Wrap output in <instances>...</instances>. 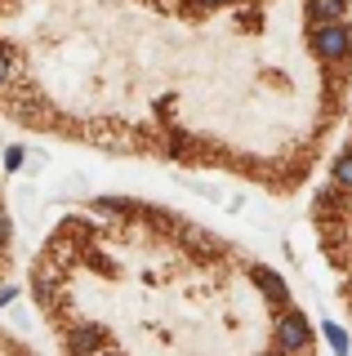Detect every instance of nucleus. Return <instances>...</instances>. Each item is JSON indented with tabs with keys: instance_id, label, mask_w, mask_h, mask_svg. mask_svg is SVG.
I'll list each match as a JSON object with an SVG mask.
<instances>
[{
	"instance_id": "nucleus-1",
	"label": "nucleus",
	"mask_w": 352,
	"mask_h": 356,
	"mask_svg": "<svg viewBox=\"0 0 352 356\" xmlns=\"http://www.w3.org/2000/svg\"><path fill=\"white\" fill-rule=\"evenodd\" d=\"M307 44L326 67H344L352 63V22L348 18H330V22H312Z\"/></svg>"
},
{
	"instance_id": "nucleus-2",
	"label": "nucleus",
	"mask_w": 352,
	"mask_h": 356,
	"mask_svg": "<svg viewBox=\"0 0 352 356\" xmlns=\"http://www.w3.org/2000/svg\"><path fill=\"white\" fill-rule=\"evenodd\" d=\"M272 343H277V352H307V348H317V330H312V321L290 303V307H281V316H277Z\"/></svg>"
},
{
	"instance_id": "nucleus-3",
	"label": "nucleus",
	"mask_w": 352,
	"mask_h": 356,
	"mask_svg": "<svg viewBox=\"0 0 352 356\" xmlns=\"http://www.w3.org/2000/svg\"><path fill=\"white\" fill-rule=\"evenodd\" d=\"M250 281H255V289L263 298H268V307H290V285H285V276L277 272V267H263V263H255L250 267Z\"/></svg>"
},
{
	"instance_id": "nucleus-4",
	"label": "nucleus",
	"mask_w": 352,
	"mask_h": 356,
	"mask_svg": "<svg viewBox=\"0 0 352 356\" xmlns=\"http://www.w3.org/2000/svg\"><path fill=\"white\" fill-rule=\"evenodd\" d=\"M67 348L72 352H94V348H112L103 325H81V330H67Z\"/></svg>"
},
{
	"instance_id": "nucleus-5",
	"label": "nucleus",
	"mask_w": 352,
	"mask_h": 356,
	"mask_svg": "<svg viewBox=\"0 0 352 356\" xmlns=\"http://www.w3.org/2000/svg\"><path fill=\"white\" fill-rule=\"evenodd\" d=\"M348 5H352V0H303V9H307V22L348 18Z\"/></svg>"
},
{
	"instance_id": "nucleus-6",
	"label": "nucleus",
	"mask_w": 352,
	"mask_h": 356,
	"mask_svg": "<svg viewBox=\"0 0 352 356\" xmlns=\"http://www.w3.org/2000/svg\"><path fill=\"white\" fill-rule=\"evenodd\" d=\"M330 183H339L344 192H352V147L335 156V165H330Z\"/></svg>"
},
{
	"instance_id": "nucleus-7",
	"label": "nucleus",
	"mask_w": 352,
	"mask_h": 356,
	"mask_svg": "<svg viewBox=\"0 0 352 356\" xmlns=\"http://www.w3.org/2000/svg\"><path fill=\"white\" fill-rule=\"evenodd\" d=\"M321 334H326V343H330L335 352H348V348H352V334H348L344 325H339V321H326Z\"/></svg>"
},
{
	"instance_id": "nucleus-8",
	"label": "nucleus",
	"mask_w": 352,
	"mask_h": 356,
	"mask_svg": "<svg viewBox=\"0 0 352 356\" xmlns=\"http://www.w3.org/2000/svg\"><path fill=\"white\" fill-rule=\"evenodd\" d=\"M14 81V49L9 44H0V89Z\"/></svg>"
},
{
	"instance_id": "nucleus-9",
	"label": "nucleus",
	"mask_w": 352,
	"mask_h": 356,
	"mask_svg": "<svg viewBox=\"0 0 352 356\" xmlns=\"http://www.w3.org/2000/svg\"><path fill=\"white\" fill-rule=\"evenodd\" d=\"M94 209H103V214H125V209H134L129 200H112V196H103V200H94Z\"/></svg>"
},
{
	"instance_id": "nucleus-10",
	"label": "nucleus",
	"mask_w": 352,
	"mask_h": 356,
	"mask_svg": "<svg viewBox=\"0 0 352 356\" xmlns=\"http://www.w3.org/2000/svg\"><path fill=\"white\" fill-rule=\"evenodd\" d=\"M23 161H27V152H23V147H5V170H9V174L23 170Z\"/></svg>"
},
{
	"instance_id": "nucleus-11",
	"label": "nucleus",
	"mask_w": 352,
	"mask_h": 356,
	"mask_svg": "<svg viewBox=\"0 0 352 356\" xmlns=\"http://www.w3.org/2000/svg\"><path fill=\"white\" fill-rule=\"evenodd\" d=\"M9 241H14V222H9V214L0 209V250H9Z\"/></svg>"
},
{
	"instance_id": "nucleus-12",
	"label": "nucleus",
	"mask_w": 352,
	"mask_h": 356,
	"mask_svg": "<svg viewBox=\"0 0 352 356\" xmlns=\"http://www.w3.org/2000/svg\"><path fill=\"white\" fill-rule=\"evenodd\" d=\"M18 298V285H0V303H14Z\"/></svg>"
},
{
	"instance_id": "nucleus-13",
	"label": "nucleus",
	"mask_w": 352,
	"mask_h": 356,
	"mask_svg": "<svg viewBox=\"0 0 352 356\" xmlns=\"http://www.w3.org/2000/svg\"><path fill=\"white\" fill-rule=\"evenodd\" d=\"M196 5H205V9H223V5H237V0H196Z\"/></svg>"
}]
</instances>
